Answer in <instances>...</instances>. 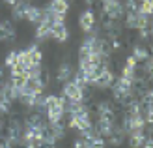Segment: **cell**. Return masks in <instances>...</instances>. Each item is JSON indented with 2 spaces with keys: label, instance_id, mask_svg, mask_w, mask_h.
Returning a JSON list of instances; mask_svg holds the SVG:
<instances>
[{
  "label": "cell",
  "instance_id": "cell-1",
  "mask_svg": "<svg viewBox=\"0 0 153 148\" xmlns=\"http://www.w3.org/2000/svg\"><path fill=\"white\" fill-rule=\"evenodd\" d=\"M45 113H47V116H49V124L62 120V116L65 113V98L47 96L45 98Z\"/></svg>",
  "mask_w": 153,
  "mask_h": 148
},
{
  "label": "cell",
  "instance_id": "cell-2",
  "mask_svg": "<svg viewBox=\"0 0 153 148\" xmlns=\"http://www.w3.org/2000/svg\"><path fill=\"white\" fill-rule=\"evenodd\" d=\"M41 58H43V54H41L39 47H37V45H30L28 49L19 51L17 62L25 66V69L28 71V69H30V68H34V66H41Z\"/></svg>",
  "mask_w": 153,
  "mask_h": 148
},
{
  "label": "cell",
  "instance_id": "cell-3",
  "mask_svg": "<svg viewBox=\"0 0 153 148\" xmlns=\"http://www.w3.org/2000/svg\"><path fill=\"white\" fill-rule=\"evenodd\" d=\"M103 13L108 21H118L123 15V6L120 0H103Z\"/></svg>",
  "mask_w": 153,
  "mask_h": 148
},
{
  "label": "cell",
  "instance_id": "cell-4",
  "mask_svg": "<svg viewBox=\"0 0 153 148\" xmlns=\"http://www.w3.org/2000/svg\"><path fill=\"white\" fill-rule=\"evenodd\" d=\"M6 143L13 144H22V124L13 118L10 124H7V133H6Z\"/></svg>",
  "mask_w": 153,
  "mask_h": 148
},
{
  "label": "cell",
  "instance_id": "cell-5",
  "mask_svg": "<svg viewBox=\"0 0 153 148\" xmlns=\"http://www.w3.org/2000/svg\"><path fill=\"white\" fill-rule=\"evenodd\" d=\"M47 11L54 17V21H64L67 11H69V4L65 2V0H51L49 6H47Z\"/></svg>",
  "mask_w": 153,
  "mask_h": 148
},
{
  "label": "cell",
  "instance_id": "cell-6",
  "mask_svg": "<svg viewBox=\"0 0 153 148\" xmlns=\"http://www.w3.org/2000/svg\"><path fill=\"white\" fill-rule=\"evenodd\" d=\"M112 83H114V73L110 71V68H108V64H103L101 68H99V71H97V77H95V81H94V84L97 88H101V90H105V88H108V86H112Z\"/></svg>",
  "mask_w": 153,
  "mask_h": 148
},
{
  "label": "cell",
  "instance_id": "cell-7",
  "mask_svg": "<svg viewBox=\"0 0 153 148\" xmlns=\"http://www.w3.org/2000/svg\"><path fill=\"white\" fill-rule=\"evenodd\" d=\"M62 92H64V96H65L67 99H69V101H84V94H86V90L79 88V86H76V84H75L73 81L64 83Z\"/></svg>",
  "mask_w": 153,
  "mask_h": 148
},
{
  "label": "cell",
  "instance_id": "cell-8",
  "mask_svg": "<svg viewBox=\"0 0 153 148\" xmlns=\"http://www.w3.org/2000/svg\"><path fill=\"white\" fill-rule=\"evenodd\" d=\"M71 120H69V128L73 129H79L80 133L91 128V120H90V113H82V114H69Z\"/></svg>",
  "mask_w": 153,
  "mask_h": 148
},
{
  "label": "cell",
  "instance_id": "cell-9",
  "mask_svg": "<svg viewBox=\"0 0 153 148\" xmlns=\"http://www.w3.org/2000/svg\"><path fill=\"white\" fill-rule=\"evenodd\" d=\"M95 23H97V19H95V13L91 11V10H86V11L80 13L79 25H80V30H82V32H94Z\"/></svg>",
  "mask_w": 153,
  "mask_h": 148
},
{
  "label": "cell",
  "instance_id": "cell-10",
  "mask_svg": "<svg viewBox=\"0 0 153 148\" xmlns=\"http://www.w3.org/2000/svg\"><path fill=\"white\" fill-rule=\"evenodd\" d=\"M51 36L54 38L56 41H67V38H69V30H67L65 23H64V21L54 23V25H52V28H51Z\"/></svg>",
  "mask_w": 153,
  "mask_h": 148
},
{
  "label": "cell",
  "instance_id": "cell-11",
  "mask_svg": "<svg viewBox=\"0 0 153 148\" xmlns=\"http://www.w3.org/2000/svg\"><path fill=\"white\" fill-rule=\"evenodd\" d=\"M114 129V120L112 118H99L95 126V133L101 137H108Z\"/></svg>",
  "mask_w": 153,
  "mask_h": 148
},
{
  "label": "cell",
  "instance_id": "cell-12",
  "mask_svg": "<svg viewBox=\"0 0 153 148\" xmlns=\"http://www.w3.org/2000/svg\"><path fill=\"white\" fill-rule=\"evenodd\" d=\"M15 40V28L11 23L2 21L0 23V41H13Z\"/></svg>",
  "mask_w": 153,
  "mask_h": 148
},
{
  "label": "cell",
  "instance_id": "cell-13",
  "mask_svg": "<svg viewBox=\"0 0 153 148\" xmlns=\"http://www.w3.org/2000/svg\"><path fill=\"white\" fill-rule=\"evenodd\" d=\"M73 75H75V71H73V66L69 64V62H64V64H60V68H58V75H56V79H58L60 83H67Z\"/></svg>",
  "mask_w": 153,
  "mask_h": 148
},
{
  "label": "cell",
  "instance_id": "cell-14",
  "mask_svg": "<svg viewBox=\"0 0 153 148\" xmlns=\"http://www.w3.org/2000/svg\"><path fill=\"white\" fill-rule=\"evenodd\" d=\"M41 15H43V10L41 8H37V6H32L30 4L28 6V10H26V15H25V19L26 21H30V23H39L41 21Z\"/></svg>",
  "mask_w": 153,
  "mask_h": 148
},
{
  "label": "cell",
  "instance_id": "cell-15",
  "mask_svg": "<svg viewBox=\"0 0 153 148\" xmlns=\"http://www.w3.org/2000/svg\"><path fill=\"white\" fill-rule=\"evenodd\" d=\"M125 131L123 129H121V128H116V126H114V129H112V133L108 135V141H110V144L112 146H120L121 143H123L125 141Z\"/></svg>",
  "mask_w": 153,
  "mask_h": 148
},
{
  "label": "cell",
  "instance_id": "cell-16",
  "mask_svg": "<svg viewBox=\"0 0 153 148\" xmlns=\"http://www.w3.org/2000/svg\"><path fill=\"white\" fill-rule=\"evenodd\" d=\"M28 6H30V2H26V0H17V4L13 6V17L15 19H25Z\"/></svg>",
  "mask_w": 153,
  "mask_h": 148
},
{
  "label": "cell",
  "instance_id": "cell-17",
  "mask_svg": "<svg viewBox=\"0 0 153 148\" xmlns=\"http://www.w3.org/2000/svg\"><path fill=\"white\" fill-rule=\"evenodd\" d=\"M131 56L134 58V62H146V60L149 58V54H148V51L144 49V47L136 45V47L133 49V54H131Z\"/></svg>",
  "mask_w": 153,
  "mask_h": 148
},
{
  "label": "cell",
  "instance_id": "cell-18",
  "mask_svg": "<svg viewBox=\"0 0 153 148\" xmlns=\"http://www.w3.org/2000/svg\"><path fill=\"white\" fill-rule=\"evenodd\" d=\"M129 143L133 148H142V144L146 143V135L144 133H129Z\"/></svg>",
  "mask_w": 153,
  "mask_h": 148
},
{
  "label": "cell",
  "instance_id": "cell-19",
  "mask_svg": "<svg viewBox=\"0 0 153 148\" xmlns=\"http://www.w3.org/2000/svg\"><path fill=\"white\" fill-rule=\"evenodd\" d=\"M127 28H138L140 26V13H127V21H125Z\"/></svg>",
  "mask_w": 153,
  "mask_h": 148
},
{
  "label": "cell",
  "instance_id": "cell-20",
  "mask_svg": "<svg viewBox=\"0 0 153 148\" xmlns=\"http://www.w3.org/2000/svg\"><path fill=\"white\" fill-rule=\"evenodd\" d=\"M10 111H11V99L0 94V114H7Z\"/></svg>",
  "mask_w": 153,
  "mask_h": 148
},
{
  "label": "cell",
  "instance_id": "cell-21",
  "mask_svg": "<svg viewBox=\"0 0 153 148\" xmlns=\"http://www.w3.org/2000/svg\"><path fill=\"white\" fill-rule=\"evenodd\" d=\"M121 6H123V10H127V13L138 11V2H136V0H125V4H121Z\"/></svg>",
  "mask_w": 153,
  "mask_h": 148
},
{
  "label": "cell",
  "instance_id": "cell-22",
  "mask_svg": "<svg viewBox=\"0 0 153 148\" xmlns=\"http://www.w3.org/2000/svg\"><path fill=\"white\" fill-rule=\"evenodd\" d=\"M17 56H19V51H11V53H7L6 54V66H13L15 62H17Z\"/></svg>",
  "mask_w": 153,
  "mask_h": 148
},
{
  "label": "cell",
  "instance_id": "cell-23",
  "mask_svg": "<svg viewBox=\"0 0 153 148\" xmlns=\"http://www.w3.org/2000/svg\"><path fill=\"white\" fill-rule=\"evenodd\" d=\"M151 36V28H140V38L142 40H149Z\"/></svg>",
  "mask_w": 153,
  "mask_h": 148
},
{
  "label": "cell",
  "instance_id": "cell-24",
  "mask_svg": "<svg viewBox=\"0 0 153 148\" xmlns=\"http://www.w3.org/2000/svg\"><path fill=\"white\" fill-rule=\"evenodd\" d=\"M75 148H84V141H82V137L75 141Z\"/></svg>",
  "mask_w": 153,
  "mask_h": 148
},
{
  "label": "cell",
  "instance_id": "cell-25",
  "mask_svg": "<svg viewBox=\"0 0 153 148\" xmlns=\"http://www.w3.org/2000/svg\"><path fill=\"white\" fill-rule=\"evenodd\" d=\"M4 129H6V122H4L2 118H0V135L4 133Z\"/></svg>",
  "mask_w": 153,
  "mask_h": 148
},
{
  "label": "cell",
  "instance_id": "cell-26",
  "mask_svg": "<svg viewBox=\"0 0 153 148\" xmlns=\"http://www.w3.org/2000/svg\"><path fill=\"white\" fill-rule=\"evenodd\" d=\"M4 2H6L7 6H15V4H17V0H4Z\"/></svg>",
  "mask_w": 153,
  "mask_h": 148
},
{
  "label": "cell",
  "instance_id": "cell-27",
  "mask_svg": "<svg viewBox=\"0 0 153 148\" xmlns=\"http://www.w3.org/2000/svg\"><path fill=\"white\" fill-rule=\"evenodd\" d=\"M0 148H11V144H10V143H6V141H4V143H0Z\"/></svg>",
  "mask_w": 153,
  "mask_h": 148
},
{
  "label": "cell",
  "instance_id": "cell-28",
  "mask_svg": "<svg viewBox=\"0 0 153 148\" xmlns=\"http://www.w3.org/2000/svg\"><path fill=\"white\" fill-rule=\"evenodd\" d=\"M26 148H39V146H36V144H26Z\"/></svg>",
  "mask_w": 153,
  "mask_h": 148
},
{
  "label": "cell",
  "instance_id": "cell-29",
  "mask_svg": "<svg viewBox=\"0 0 153 148\" xmlns=\"http://www.w3.org/2000/svg\"><path fill=\"white\" fill-rule=\"evenodd\" d=\"M84 2H86L88 6H91V4H94V0H84Z\"/></svg>",
  "mask_w": 153,
  "mask_h": 148
},
{
  "label": "cell",
  "instance_id": "cell-30",
  "mask_svg": "<svg viewBox=\"0 0 153 148\" xmlns=\"http://www.w3.org/2000/svg\"><path fill=\"white\" fill-rule=\"evenodd\" d=\"M136 2H138V4H140V2H148V0H136Z\"/></svg>",
  "mask_w": 153,
  "mask_h": 148
},
{
  "label": "cell",
  "instance_id": "cell-31",
  "mask_svg": "<svg viewBox=\"0 0 153 148\" xmlns=\"http://www.w3.org/2000/svg\"><path fill=\"white\" fill-rule=\"evenodd\" d=\"M65 2H67V4H69V2H71V0H65Z\"/></svg>",
  "mask_w": 153,
  "mask_h": 148
}]
</instances>
